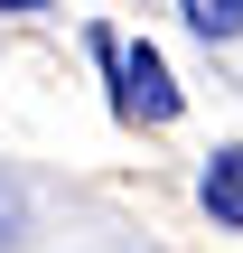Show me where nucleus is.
Segmentation results:
<instances>
[{
  "label": "nucleus",
  "instance_id": "nucleus-1",
  "mask_svg": "<svg viewBox=\"0 0 243 253\" xmlns=\"http://www.w3.org/2000/svg\"><path fill=\"white\" fill-rule=\"evenodd\" d=\"M178 103H187V94H178L169 56H159L150 38L112 56V113H122V122H150V131H159V122H178Z\"/></svg>",
  "mask_w": 243,
  "mask_h": 253
},
{
  "label": "nucleus",
  "instance_id": "nucleus-2",
  "mask_svg": "<svg viewBox=\"0 0 243 253\" xmlns=\"http://www.w3.org/2000/svg\"><path fill=\"white\" fill-rule=\"evenodd\" d=\"M197 197H206V216H215V225H234V235H243V150H215V160H206Z\"/></svg>",
  "mask_w": 243,
  "mask_h": 253
},
{
  "label": "nucleus",
  "instance_id": "nucleus-3",
  "mask_svg": "<svg viewBox=\"0 0 243 253\" xmlns=\"http://www.w3.org/2000/svg\"><path fill=\"white\" fill-rule=\"evenodd\" d=\"M178 9H187V28H197V38H215V47L243 38V0H178Z\"/></svg>",
  "mask_w": 243,
  "mask_h": 253
},
{
  "label": "nucleus",
  "instance_id": "nucleus-4",
  "mask_svg": "<svg viewBox=\"0 0 243 253\" xmlns=\"http://www.w3.org/2000/svg\"><path fill=\"white\" fill-rule=\"evenodd\" d=\"M19 225H28V207H19V188H9V178H0V253L19 244Z\"/></svg>",
  "mask_w": 243,
  "mask_h": 253
},
{
  "label": "nucleus",
  "instance_id": "nucleus-5",
  "mask_svg": "<svg viewBox=\"0 0 243 253\" xmlns=\"http://www.w3.org/2000/svg\"><path fill=\"white\" fill-rule=\"evenodd\" d=\"M0 9H47V0H0Z\"/></svg>",
  "mask_w": 243,
  "mask_h": 253
}]
</instances>
